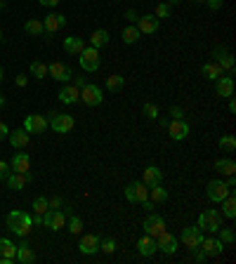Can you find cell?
I'll return each mask as SVG.
<instances>
[{
    "label": "cell",
    "mask_w": 236,
    "mask_h": 264,
    "mask_svg": "<svg viewBox=\"0 0 236 264\" xmlns=\"http://www.w3.org/2000/svg\"><path fill=\"white\" fill-rule=\"evenodd\" d=\"M7 229L12 231L14 236L19 238H26L33 229V222H31V215L28 212H22V210H12L7 215Z\"/></svg>",
    "instance_id": "6da1fadb"
},
{
    "label": "cell",
    "mask_w": 236,
    "mask_h": 264,
    "mask_svg": "<svg viewBox=\"0 0 236 264\" xmlns=\"http://www.w3.org/2000/svg\"><path fill=\"white\" fill-rule=\"evenodd\" d=\"M198 226L208 234H217L222 229V212L210 208V210H203L198 215Z\"/></svg>",
    "instance_id": "7a4b0ae2"
},
{
    "label": "cell",
    "mask_w": 236,
    "mask_h": 264,
    "mask_svg": "<svg viewBox=\"0 0 236 264\" xmlns=\"http://www.w3.org/2000/svg\"><path fill=\"white\" fill-rule=\"evenodd\" d=\"M99 64H102V59H99V50L92 47V45H85L83 52H80V68L88 71V73H92V71L99 68Z\"/></svg>",
    "instance_id": "3957f363"
},
{
    "label": "cell",
    "mask_w": 236,
    "mask_h": 264,
    "mask_svg": "<svg viewBox=\"0 0 236 264\" xmlns=\"http://www.w3.org/2000/svg\"><path fill=\"white\" fill-rule=\"evenodd\" d=\"M47 123L52 125L54 132H59V134H66V132L73 130V125H76V120H73V116H69V113H50L47 116Z\"/></svg>",
    "instance_id": "277c9868"
},
{
    "label": "cell",
    "mask_w": 236,
    "mask_h": 264,
    "mask_svg": "<svg viewBox=\"0 0 236 264\" xmlns=\"http://www.w3.org/2000/svg\"><path fill=\"white\" fill-rule=\"evenodd\" d=\"M43 224L47 226L50 231H62L66 224V215L62 210H57V208H47L43 212Z\"/></svg>",
    "instance_id": "5b68a950"
},
{
    "label": "cell",
    "mask_w": 236,
    "mask_h": 264,
    "mask_svg": "<svg viewBox=\"0 0 236 264\" xmlns=\"http://www.w3.org/2000/svg\"><path fill=\"white\" fill-rule=\"evenodd\" d=\"M125 198L130 200V203H144L146 198H149V186L144 182H130V184L125 186Z\"/></svg>",
    "instance_id": "8992f818"
},
{
    "label": "cell",
    "mask_w": 236,
    "mask_h": 264,
    "mask_svg": "<svg viewBox=\"0 0 236 264\" xmlns=\"http://www.w3.org/2000/svg\"><path fill=\"white\" fill-rule=\"evenodd\" d=\"M203 229L201 226H184V231H182V243H184V248H189V250H196L198 245H201V241H203Z\"/></svg>",
    "instance_id": "52a82bcc"
},
{
    "label": "cell",
    "mask_w": 236,
    "mask_h": 264,
    "mask_svg": "<svg viewBox=\"0 0 236 264\" xmlns=\"http://www.w3.org/2000/svg\"><path fill=\"white\" fill-rule=\"evenodd\" d=\"M206 194H208V198L212 200V203H222L224 198L232 194V189L224 184V179H212V182H208Z\"/></svg>",
    "instance_id": "ba28073f"
},
{
    "label": "cell",
    "mask_w": 236,
    "mask_h": 264,
    "mask_svg": "<svg viewBox=\"0 0 236 264\" xmlns=\"http://www.w3.org/2000/svg\"><path fill=\"white\" fill-rule=\"evenodd\" d=\"M102 99H104V94H102V88L99 85H92L88 83L83 90H80V102L88 106H99L102 104Z\"/></svg>",
    "instance_id": "9c48e42d"
},
{
    "label": "cell",
    "mask_w": 236,
    "mask_h": 264,
    "mask_svg": "<svg viewBox=\"0 0 236 264\" xmlns=\"http://www.w3.org/2000/svg\"><path fill=\"white\" fill-rule=\"evenodd\" d=\"M47 76H52L59 83H71L73 80V71L64 62H52V64H47Z\"/></svg>",
    "instance_id": "30bf717a"
},
{
    "label": "cell",
    "mask_w": 236,
    "mask_h": 264,
    "mask_svg": "<svg viewBox=\"0 0 236 264\" xmlns=\"http://www.w3.org/2000/svg\"><path fill=\"white\" fill-rule=\"evenodd\" d=\"M50 128V123H47V118L45 116H38V113H31V116H26L24 118V130L31 134H43V132Z\"/></svg>",
    "instance_id": "8fae6325"
},
{
    "label": "cell",
    "mask_w": 236,
    "mask_h": 264,
    "mask_svg": "<svg viewBox=\"0 0 236 264\" xmlns=\"http://www.w3.org/2000/svg\"><path fill=\"white\" fill-rule=\"evenodd\" d=\"M142 229H144V234H149V236L156 238V236H161V234L165 231V220H163L161 215H154V212H151V215L144 220Z\"/></svg>",
    "instance_id": "7c38bea8"
},
{
    "label": "cell",
    "mask_w": 236,
    "mask_h": 264,
    "mask_svg": "<svg viewBox=\"0 0 236 264\" xmlns=\"http://www.w3.org/2000/svg\"><path fill=\"white\" fill-rule=\"evenodd\" d=\"M165 130H168V134H170L175 142H182V139H187V137H189V123H187L184 118L170 120Z\"/></svg>",
    "instance_id": "4fadbf2b"
},
{
    "label": "cell",
    "mask_w": 236,
    "mask_h": 264,
    "mask_svg": "<svg viewBox=\"0 0 236 264\" xmlns=\"http://www.w3.org/2000/svg\"><path fill=\"white\" fill-rule=\"evenodd\" d=\"M5 182H7V186H10L12 191H22L28 182H33V175H31V170L28 172H10Z\"/></svg>",
    "instance_id": "5bb4252c"
},
{
    "label": "cell",
    "mask_w": 236,
    "mask_h": 264,
    "mask_svg": "<svg viewBox=\"0 0 236 264\" xmlns=\"http://www.w3.org/2000/svg\"><path fill=\"white\" fill-rule=\"evenodd\" d=\"M156 245L161 252H165V255H175L177 248H180V243H177V238L168 234V231H163L161 236H156Z\"/></svg>",
    "instance_id": "9a60e30c"
},
{
    "label": "cell",
    "mask_w": 236,
    "mask_h": 264,
    "mask_svg": "<svg viewBox=\"0 0 236 264\" xmlns=\"http://www.w3.org/2000/svg\"><path fill=\"white\" fill-rule=\"evenodd\" d=\"M158 26H161V19H156L154 14H142V17H137V28H140V33H156Z\"/></svg>",
    "instance_id": "2e32d148"
},
{
    "label": "cell",
    "mask_w": 236,
    "mask_h": 264,
    "mask_svg": "<svg viewBox=\"0 0 236 264\" xmlns=\"http://www.w3.org/2000/svg\"><path fill=\"white\" fill-rule=\"evenodd\" d=\"M137 252L142 255V257H151V255H156L158 252V245H156V238L144 234V236L137 241Z\"/></svg>",
    "instance_id": "e0dca14e"
},
{
    "label": "cell",
    "mask_w": 236,
    "mask_h": 264,
    "mask_svg": "<svg viewBox=\"0 0 236 264\" xmlns=\"http://www.w3.org/2000/svg\"><path fill=\"white\" fill-rule=\"evenodd\" d=\"M99 241H102V238L97 236V234H88V236L80 238L78 250L83 252V255H94V252H99Z\"/></svg>",
    "instance_id": "ac0fdd59"
},
{
    "label": "cell",
    "mask_w": 236,
    "mask_h": 264,
    "mask_svg": "<svg viewBox=\"0 0 236 264\" xmlns=\"http://www.w3.org/2000/svg\"><path fill=\"white\" fill-rule=\"evenodd\" d=\"M198 248L203 250L206 257H215V255H220V252L224 250V243L220 241V238H203Z\"/></svg>",
    "instance_id": "d6986e66"
},
{
    "label": "cell",
    "mask_w": 236,
    "mask_h": 264,
    "mask_svg": "<svg viewBox=\"0 0 236 264\" xmlns=\"http://www.w3.org/2000/svg\"><path fill=\"white\" fill-rule=\"evenodd\" d=\"M66 24V17L64 14H54L50 12L45 19H43V28H45V33H57L59 28Z\"/></svg>",
    "instance_id": "ffe728a7"
},
{
    "label": "cell",
    "mask_w": 236,
    "mask_h": 264,
    "mask_svg": "<svg viewBox=\"0 0 236 264\" xmlns=\"http://www.w3.org/2000/svg\"><path fill=\"white\" fill-rule=\"evenodd\" d=\"M10 170L12 172H28L31 170V158H28V154H24V151L14 154L12 160H10Z\"/></svg>",
    "instance_id": "44dd1931"
},
{
    "label": "cell",
    "mask_w": 236,
    "mask_h": 264,
    "mask_svg": "<svg viewBox=\"0 0 236 264\" xmlns=\"http://www.w3.org/2000/svg\"><path fill=\"white\" fill-rule=\"evenodd\" d=\"M59 102L62 104H76V102H80V90L76 85H64L59 90Z\"/></svg>",
    "instance_id": "7402d4cb"
},
{
    "label": "cell",
    "mask_w": 236,
    "mask_h": 264,
    "mask_svg": "<svg viewBox=\"0 0 236 264\" xmlns=\"http://www.w3.org/2000/svg\"><path fill=\"white\" fill-rule=\"evenodd\" d=\"M7 139H10V144H12V149H24V146L28 144V139H31V134H28L24 128L22 130H10V134H7Z\"/></svg>",
    "instance_id": "603a6c76"
},
{
    "label": "cell",
    "mask_w": 236,
    "mask_h": 264,
    "mask_svg": "<svg viewBox=\"0 0 236 264\" xmlns=\"http://www.w3.org/2000/svg\"><path fill=\"white\" fill-rule=\"evenodd\" d=\"M215 83H217V94L220 97H234V78L232 76L224 73L222 78H217Z\"/></svg>",
    "instance_id": "cb8c5ba5"
},
{
    "label": "cell",
    "mask_w": 236,
    "mask_h": 264,
    "mask_svg": "<svg viewBox=\"0 0 236 264\" xmlns=\"http://www.w3.org/2000/svg\"><path fill=\"white\" fill-rule=\"evenodd\" d=\"M201 73H203L208 80H217V78H222L224 76L222 66L217 64V62H206V64L201 66Z\"/></svg>",
    "instance_id": "d4e9b609"
},
{
    "label": "cell",
    "mask_w": 236,
    "mask_h": 264,
    "mask_svg": "<svg viewBox=\"0 0 236 264\" xmlns=\"http://www.w3.org/2000/svg\"><path fill=\"white\" fill-rule=\"evenodd\" d=\"M142 182L146 186H154V184H161L163 182V170H158L156 165H149L144 170V177H142Z\"/></svg>",
    "instance_id": "484cf974"
},
{
    "label": "cell",
    "mask_w": 236,
    "mask_h": 264,
    "mask_svg": "<svg viewBox=\"0 0 236 264\" xmlns=\"http://www.w3.org/2000/svg\"><path fill=\"white\" fill-rule=\"evenodd\" d=\"M83 47H85V40L78 38V36H69V38H64V50L69 54H80L83 52Z\"/></svg>",
    "instance_id": "4316f807"
},
{
    "label": "cell",
    "mask_w": 236,
    "mask_h": 264,
    "mask_svg": "<svg viewBox=\"0 0 236 264\" xmlns=\"http://www.w3.org/2000/svg\"><path fill=\"white\" fill-rule=\"evenodd\" d=\"M0 257L2 260H17V245L10 238H0Z\"/></svg>",
    "instance_id": "83f0119b"
},
{
    "label": "cell",
    "mask_w": 236,
    "mask_h": 264,
    "mask_svg": "<svg viewBox=\"0 0 236 264\" xmlns=\"http://www.w3.org/2000/svg\"><path fill=\"white\" fill-rule=\"evenodd\" d=\"M17 260H19L22 264H33V260H36V255H33L31 248H28L26 241L19 243V248H17Z\"/></svg>",
    "instance_id": "f1b7e54d"
},
{
    "label": "cell",
    "mask_w": 236,
    "mask_h": 264,
    "mask_svg": "<svg viewBox=\"0 0 236 264\" xmlns=\"http://www.w3.org/2000/svg\"><path fill=\"white\" fill-rule=\"evenodd\" d=\"M149 198H151V203H165L168 200V189L163 184L149 186Z\"/></svg>",
    "instance_id": "f546056e"
},
{
    "label": "cell",
    "mask_w": 236,
    "mask_h": 264,
    "mask_svg": "<svg viewBox=\"0 0 236 264\" xmlns=\"http://www.w3.org/2000/svg\"><path fill=\"white\" fill-rule=\"evenodd\" d=\"M90 45L92 47H104V45H109V31H104V28H97L94 33L90 36Z\"/></svg>",
    "instance_id": "4dcf8cb0"
},
{
    "label": "cell",
    "mask_w": 236,
    "mask_h": 264,
    "mask_svg": "<svg viewBox=\"0 0 236 264\" xmlns=\"http://www.w3.org/2000/svg\"><path fill=\"white\" fill-rule=\"evenodd\" d=\"M215 170L220 172V175H234L236 163L232 158H217L215 160Z\"/></svg>",
    "instance_id": "1f68e13d"
},
{
    "label": "cell",
    "mask_w": 236,
    "mask_h": 264,
    "mask_svg": "<svg viewBox=\"0 0 236 264\" xmlns=\"http://www.w3.org/2000/svg\"><path fill=\"white\" fill-rule=\"evenodd\" d=\"M123 85H125V80H123V76H118V73L106 76V80H104V88L109 90V92H118V90H123Z\"/></svg>",
    "instance_id": "d6a6232c"
},
{
    "label": "cell",
    "mask_w": 236,
    "mask_h": 264,
    "mask_svg": "<svg viewBox=\"0 0 236 264\" xmlns=\"http://www.w3.org/2000/svg\"><path fill=\"white\" fill-rule=\"evenodd\" d=\"M120 36H123V43H125V45H135V43L140 40L142 33H140V28H137V26H125Z\"/></svg>",
    "instance_id": "836d02e7"
},
{
    "label": "cell",
    "mask_w": 236,
    "mask_h": 264,
    "mask_svg": "<svg viewBox=\"0 0 236 264\" xmlns=\"http://www.w3.org/2000/svg\"><path fill=\"white\" fill-rule=\"evenodd\" d=\"M222 212H224V217H229V220L236 217V198L232 196V194L222 200Z\"/></svg>",
    "instance_id": "e575fe53"
},
{
    "label": "cell",
    "mask_w": 236,
    "mask_h": 264,
    "mask_svg": "<svg viewBox=\"0 0 236 264\" xmlns=\"http://www.w3.org/2000/svg\"><path fill=\"white\" fill-rule=\"evenodd\" d=\"M64 226L71 231V234H80V231H83V220H80L78 215H69Z\"/></svg>",
    "instance_id": "d590c367"
},
{
    "label": "cell",
    "mask_w": 236,
    "mask_h": 264,
    "mask_svg": "<svg viewBox=\"0 0 236 264\" xmlns=\"http://www.w3.org/2000/svg\"><path fill=\"white\" fill-rule=\"evenodd\" d=\"M24 31H26L28 36H40V33H45L43 22H38V19H28L26 24H24Z\"/></svg>",
    "instance_id": "8d00e7d4"
},
{
    "label": "cell",
    "mask_w": 236,
    "mask_h": 264,
    "mask_svg": "<svg viewBox=\"0 0 236 264\" xmlns=\"http://www.w3.org/2000/svg\"><path fill=\"white\" fill-rule=\"evenodd\" d=\"M31 76L33 78H47V64H43V62H31Z\"/></svg>",
    "instance_id": "74e56055"
},
{
    "label": "cell",
    "mask_w": 236,
    "mask_h": 264,
    "mask_svg": "<svg viewBox=\"0 0 236 264\" xmlns=\"http://www.w3.org/2000/svg\"><path fill=\"white\" fill-rule=\"evenodd\" d=\"M217 64L222 66V71L227 73V76H234V57H232V54H224V57H220V59H217Z\"/></svg>",
    "instance_id": "f35d334b"
},
{
    "label": "cell",
    "mask_w": 236,
    "mask_h": 264,
    "mask_svg": "<svg viewBox=\"0 0 236 264\" xmlns=\"http://www.w3.org/2000/svg\"><path fill=\"white\" fill-rule=\"evenodd\" d=\"M220 149L222 151H236V137L234 134H224V137H220Z\"/></svg>",
    "instance_id": "ab89813d"
},
{
    "label": "cell",
    "mask_w": 236,
    "mask_h": 264,
    "mask_svg": "<svg viewBox=\"0 0 236 264\" xmlns=\"http://www.w3.org/2000/svg\"><path fill=\"white\" fill-rule=\"evenodd\" d=\"M217 234H220V241H222L224 245H232V243H234V241H236L234 229H220Z\"/></svg>",
    "instance_id": "60d3db41"
},
{
    "label": "cell",
    "mask_w": 236,
    "mask_h": 264,
    "mask_svg": "<svg viewBox=\"0 0 236 264\" xmlns=\"http://www.w3.org/2000/svg\"><path fill=\"white\" fill-rule=\"evenodd\" d=\"M142 111L146 113V118H154V120H156L158 116H161V111H158V106L154 104V102H144V106H142Z\"/></svg>",
    "instance_id": "b9f144b4"
},
{
    "label": "cell",
    "mask_w": 236,
    "mask_h": 264,
    "mask_svg": "<svg viewBox=\"0 0 236 264\" xmlns=\"http://www.w3.org/2000/svg\"><path fill=\"white\" fill-rule=\"evenodd\" d=\"M99 250L106 252V255H111V252L116 250V241H114V238H102V241H99Z\"/></svg>",
    "instance_id": "7bdbcfd3"
},
{
    "label": "cell",
    "mask_w": 236,
    "mask_h": 264,
    "mask_svg": "<svg viewBox=\"0 0 236 264\" xmlns=\"http://www.w3.org/2000/svg\"><path fill=\"white\" fill-rule=\"evenodd\" d=\"M154 17H156V19H168V17H170V5H165V2H158Z\"/></svg>",
    "instance_id": "ee69618b"
},
{
    "label": "cell",
    "mask_w": 236,
    "mask_h": 264,
    "mask_svg": "<svg viewBox=\"0 0 236 264\" xmlns=\"http://www.w3.org/2000/svg\"><path fill=\"white\" fill-rule=\"evenodd\" d=\"M47 208H50V203H47V198H36V200H33V212H38V215H43V212L47 210Z\"/></svg>",
    "instance_id": "f6af8a7d"
},
{
    "label": "cell",
    "mask_w": 236,
    "mask_h": 264,
    "mask_svg": "<svg viewBox=\"0 0 236 264\" xmlns=\"http://www.w3.org/2000/svg\"><path fill=\"white\" fill-rule=\"evenodd\" d=\"M10 163H5V160H0V182L2 179H7V175H10Z\"/></svg>",
    "instance_id": "bcb514c9"
},
{
    "label": "cell",
    "mask_w": 236,
    "mask_h": 264,
    "mask_svg": "<svg viewBox=\"0 0 236 264\" xmlns=\"http://www.w3.org/2000/svg\"><path fill=\"white\" fill-rule=\"evenodd\" d=\"M170 118L172 120L184 118V109H182V106H172V109H170Z\"/></svg>",
    "instance_id": "7dc6e473"
},
{
    "label": "cell",
    "mask_w": 236,
    "mask_h": 264,
    "mask_svg": "<svg viewBox=\"0 0 236 264\" xmlns=\"http://www.w3.org/2000/svg\"><path fill=\"white\" fill-rule=\"evenodd\" d=\"M7 134H10L7 123H2V120H0V142H2V139H7Z\"/></svg>",
    "instance_id": "c3c4849f"
},
{
    "label": "cell",
    "mask_w": 236,
    "mask_h": 264,
    "mask_svg": "<svg viewBox=\"0 0 236 264\" xmlns=\"http://www.w3.org/2000/svg\"><path fill=\"white\" fill-rule=\"evenodd\" d=\"M206 5H208L210 10H220L224 5V0H206Z\"/></svg>",
    "instance_id": "681fc988"
},
{
    "label": "cell",
    "mask_w": 236,
    "mask_h": 264,
    "mask_svg": "<svg viewBox=\"0 0 236 264\" xmlns=\"http://www.w3.org/2000/svg\"><path fill=\"white\" fill-rule=\"evenodd\" d=\"M73 85H76V88H78V90H83V88H85V85H88V80L83 78V76H73Z\"/></svg>",
    "instance_id": "f907efd6"
},
{
    "label": "cell",
    "mask_w": 236,
    "mask_h": 264,
    "mask_svg": "<svg viewBox=\"0 0 236 264\" xmlns=\"http://www.w3.org/2000/svg\"><path fill=\"white\" fill-rule=\"evenodd\" d=\"M212 54H215V59H220V57H224V54H229V52H227V47H222V45H217V47L212 50Z\"/></svg>",
    "instance_id": "816d5d0a"
},
{
    "label": "cell",
    "mask_w": 236,
    "mask_h": 264,
    "mask_svg": "<svg viewBox=\"0 0 236 264\" xmlns=\"http://www.w3.org/2000/svg\"><path fill=\"white\" fill-rule=\"evenodd\" d=\"M14 80H17V85H19V88H26V85H28V78L24 76V73H22V76H17Z\"/></svg>",
    "instance_id": "f5cc1de1"
},
{
    "label": "cell",
    "mask_w": 236,
    "mask_h": 264,
    "mask_svg": "<svg viewBox=\"0 0 236 264\" xmlns=\"http://www.w3.org/2000/svg\"><path fill=\"white\" fill-rule=\"evenodd\" d=\"M38 2H40V5H45V7H57L62 0H38Z\"/></svg>",
    "instance_id": "db71d44e"
},
{
    "label": "cell",
    "mask_w": 236,
    "mask_h": 264,
    "mask_svg": "<svg viewBox=\"0 0 236 264\" xmlns=\"http://www.w3.org/2000/svg\"><path fill=\"white\" fill-rule=\"evenodd\" d=\"M194 260H196V262H203V260H206V255H203V250H201V248H196V250H194Z\"/></svg>",
    "instance_id": "11a10c76"
},
{
    "label": "cell",
    "mask_w": 236,
    "mask_h": 264,
    "mask_svg": "<svg viewBox=\"0 0 236 264\" xmlns=\"http://www.w3.org/2000/svg\"><path fill=\"white\" fill-rule=\"evenodd\" d=\"M47 203H50V208H59V205H62V198H59V196H54L52 200H47Z\"/></svg>",
    "instance_id": "9f6ffc18"
},
{
    "label": "cell",
    "mask_w": 236,
    "mask_h": 264,
    "mask_svg": "<svg viewBox=\"0 0 236 264\" xmlns=\"http://www.w3.org/2000/svg\"><path fill=\"white\" fill-rule=\"evenodd\" d=\"M125 19H130V22H137V12H135V10H128V12H125Z\"/></svg>",
    "instance_id": "6f0895ef"
},
{
    "label": "cell",
    "mask_w": 236,
    "mask_h": 264,
    "mask_svg": "<svg viewBox=\"0 0 236 264\" xmlns=\"http://www.w3.org/2000/svg\"><path fill=\"white\" fill-rule=\"evenodd\" d=\"M227 99H229V113H234V111H236V102L232 99V97H227Z\"/></svg>",
    "instance_id": "680465c9"
},
{
    "label": "cell",
    "mask_w": 236,
    "mask_h": 264,
    "mask_svg": "<svg viewBox=\"0 0 236 264\" xmlns=\"http://www.w3.org/2000/svg\"><path fill=\"white\" fill-rule=\"evenodd\" d=\"M158 123H161V125H163V128H168V123H170V120H168V118H163V116H158Z\"/></svg>",
    "instance_id": "91938a15"
},
{
    "label": "cell",
    "mask_w": 236,
    "mask_h": 264,
    "mask_svg": "<svg viewBox=\"0 0 236 264\" xmlns=\"http://www.w3.org/2000/svg\"><path fill=\"white\" fill-rule=\"evenodd\" d=\"M5 106V97H2V92H0V109Z\"/></svg>",
    "instance_id": "94428289"
},
{
    "label": "cell",
    "mask_w": 236,
    "mask_h": 264,
    "mask_svg": "<svg viewBox=\"0 0 236 264\" xmlns=\"http://www.w3.org/2000/svg\"><path fill=\"white\" fill-rule=\"evenodd\" d=\"M170 2H172V5H177V2H182V0H170Z\"/></svg>",
    "instance_id": "6125c7cd"
},
{
    "label": "cell",
    "mask_w": 236,
    "mask_h": 264,
    "mask_svg": "<svg viewBox=\"0 0 236 264\" xmlns=\"http://www.w3.org/2000/svg\"><path fill=\"white\" fill-rule=\"evenodd\" d=\"M0 83H2V66H0Z\"/></svg>",
    "instance_id": "be15d7a7"
},
{
    "label": "cell",
    "mask_w": 236,
    "mask_h": 264,
    "mask_svg": "<svg viewBox=\"0 0 236 264\" xmlns=\"http://www.w3.org/2000/svg\"><path fill=\"white\" fill-rule=\"evenodd\" d=\"M194 2H206V0H194Z\"/></svg>",
    "instance_id": "e7e4bbea"
},
{
    "label": "cell",
    "mask_w": 236,
    "mask_h": 264,
    "mask_svg": "<svg viewBox=\"0 0 236 264\" xmlns=\"http://www.w3.org/2000/svg\"><path fill=\"white\" fill-rule=\"evenodd\" d=\"M0 40H2V31H0Z\"/></svg>",
    "instance_id": "03108f58"
}]
</instances>
